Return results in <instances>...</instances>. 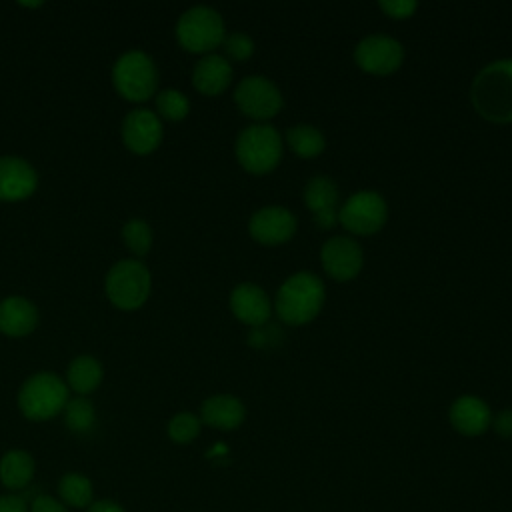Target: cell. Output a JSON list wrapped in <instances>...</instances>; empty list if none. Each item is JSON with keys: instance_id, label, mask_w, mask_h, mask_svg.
<instances>
[{"instance_id": "cell-1", "label": "cell", "mask_w": 512, "mask_h": 512, "mask_svg": "<svg viewBox=\"0 0 512 512\" xmlns=\"http://www.w3.org/2000/svg\"><path fill=\"white\" fill-rule=\"evenodd\" d=\"M470 102L490 122H512V58L494 60L476 74L470 86Z\"/></svg>"}, {"instance_id": "cell-2", "label": "cell", "mask_w": 512, "mask_h": 512, "mask_svg": "<svg viewBox=\"0 0 512 512\" xmlns=\"http://www.w3.org/2000/svg\"><path fill=\"white\" fill-rule=\"evenodd\" d=\"M324 300V282L312 272H296L288 276L278 288L274 310L284 324L302 326L320 314Z\"/></svg>"}, {"instance_id": "cell-3", "label": "cell", "mask_w": 512, "mask_h": 512, "mask_svg": "<svg viewBox=\"0 0 512 512\" xmlns=\"http://www.w3.org/2000/svg\"><path fill=\"white\" fill-rule=\"evenodd\" d=\"M236 158L250 174L274 170L282 158L280 132L266 122L246 126L236 138Z\"/></svg>"}, {"instance_id": "cell-4", "label": "cell", "mask_w": 512, "mask_h": 512, "mask_svg": "<svg viewBox=\"0 0 512 512\" xmlns=\"http://www.w3.org/2000/svg\"><path fill=\"white\" fill-rule=\"evenodd\" d=\"M68 404L66 384L50 372L30 376L18 394V406L30 420H48Z\"/></svg>"}, {"instance_id": "cell-5", "label": "cell", "mask_w": 512, "mask_h": 512, "mask_svg": "<svg viewBox=\"0 0 512 512\" xmlns=\"http://www.w3.org/2000/svg\"><path fill=\"white\" fill-rule=\"evenodd\" d=\"M176 36L190 52H212L224 42V20L210 6H192L178 18Z\"/></svg>"}, {"instance_id": "cell-6", "label": "cell", "mask_w": 512, "mask_h": 512, "mask_svg": "<svg viewBox=\"0 0 512 512\" xmlns=\"http://www.w3.org/2000/svg\"><path fill=\"white\" fill-rule=\"evenodd\" d=\"M106 294L118 308L134 310L142 306L150 294L148 268L138 260L114 264L106 276Z\"/></svg>"}, {"instance_id": "cell-7", "label": "cell", "mask_w": 512, "mask_h": 512, "mask_svg": "<svg viewBox=\"0 0 512 512\" xmlns=\"http://www.w3.org/2000/svg\"><path fill=\"white\" fill-rule=\"evenodd\" d=\"M116 90L128 100H146L154 94L158 72L152 58L140 50L122 54L112 70Z\"/></svg>"}, {"instance_id": "cell-8", "label": "cell", "mask_w": 512, "mask_h": 512, "mask_svg": "<svg viewBox=\"0 0 512 512\" xmlns=\"http://www.w3.org/2000/svg\"><path fill=\"white\" fill-rule=\"evenodd\" d=\"M388 218L386 200L374 190H358L346 198L338 210V222L358 236H370L378 232Z\"/></svg>"}, {"instance_id": "cell-9", "label": "cell", "mask_w": 512, "mask_h": 512, "mask_svg": "<svg viewBox=\"0 0 512 512\" xmlns=\"http://www.w3.org/2000/svg\"><path fill=\"white\" fill-rule=\"evenodd\" d=\"M234 102L240 112L256 122L276 116L284 104L282 92L266 76H246L234 90Z\"/></svg>"}, {"instance_id": "cell-10", "label": "cell", "mask_w": 512, "mask_h": 512, "mask_svg": "<svg viewBox=\"0 0 512 512\" xmlns=\"http://www.w3.org/2000/svg\"><path fill=\"white\" fill-rule=\"evenodd\" d=\"M404 60L402 44L386 34H370L354 48V62L360 70L376 76L392 74Z\"/></svg>"}, {"instance_id": "cell-11", "label": "cell", "mask_w": 512, "mask_h": 512, "mask_svg": "<svg viewBox=\"0 0 512 512\" xmlns=\"http://www.w3.org/2000/svg\"><path fill=\"white\" fill-rule=\"evenodd\" d=\"M320 262L324 272L334 280H352L364 264L362 246L350 236H332L322 244Z\"/></svg>"}, {"instance_id": "cell-12", "label": "cell", "mask_w": 512, "mask_h": 512, "mask_svg": "<svg viewBox=\"0 0 512 512\" xmlns=\"http://www.w3.org/2000/svg\"><path fill=\"white\" fill-rule=\"evenodd\" d=\"M296 216L284 206H264L256 210L248 222L250 236L264 246L288 242L296 232Z\"/></svg>"}, {"instance_id": "cell-13", "label": "cell", "mask_w": 512, "mask_h": 512, "mask_svg": "<svg viewBox=\"0 0 512 512\" xmlns=\"http://www.w3.org/2000/svg\"><path fill=\"white\" fill-rule=\"evenodd\" d=\"M304 202L320 228H332L338 222L340 194L338 186L328 176H314L304 186Z\"/></svg>"}, {"instance_id": "cell-14", "label": "cell", "mask_w": 512, "mask_h": 512, "mask_svg": "<svg viewBox=\"0 0 512 512\" xmlns=\"http://www.w3.org/2000/svg\"><path fill=\"white\" fill-rule=\"evenodd\" d=\"M230 310L242 324L256 328L270 322L272 302L264 288L254 282H242L230 294Z\"/></svg>"}, {"instance_id": "cell-15", "label": "cell", "mask_w": 512, "mask_h": 512, "mask_svg": "<svg viewBox=\"0 0 512 512\" xmlns=\"http://www.w3.org/2000/svg\"><path fill=\"white\" fill-rule=\"evenodd\" d=\"M122 138L124 144L136 154L152 152L162 140L160 118L144 108L128 112L122 122Z\"/></svg>"}, {"instance_id": "cell-16", "label": "cell", "mask_w": 512, "mask_h": 512, "mask_svg": "<svg viewBox=\"0 0 512 512\" xmlns=\"http://www.w3.org/2000/svg\"><path fill=\"white\" fill-rule=\"evenodd\" d=\"M448 418L452 428L462 436H480L490 428L492 410L482 398L464 394L452 402Z\"/></svg>"}, {"instance_id": "cell-17", "label": "cell", "mask_w": 512, "mask_h": 512, "mask_svg": "<svg viewBox=\"0 0 512 512\" xmlns=\"http://www.w3.org/2000/svg\"><path fill=\"white\" fill-rule=\"evenodd\" d=\"M36 170L18 156H0V200H22L36 190Z\"/></svg>"}, {"instance_id": "cell-18", "label": "cell", "mask_w": 512, "mask_h": 512, "mask_svg": "<svg viewBox=\"0 0 512 512\" xmlns=\"http://www.w3.org/2000/svg\"><path fill=\"white\" fill-rule=\"evenodd\" d=\"M246 408L232 394H216L202 402L200 422L218 428V430H234L244 422Z\"/></svg>"}, {"instance_id": "cell-19", "label": "cell", "mask_w": 512, "mask_h": 512, "mask_svg": "<svg viewBox=\"0 0 512 512\" xmlns=\"http://www.w3.org/2000/svg\"><path fill=\"white\" fill-rule=\"evenodd\" d=\"M192 82L196 90L208 96H216L224 92L232 82V64L226 56L220 54H206L198 60L192 72Z\"/></svg>"}, {"instance_id": "cell-20", "label": "cell", "mask_w": 512, "mask_h": 512, "mask_svg": "<svg viewBox=\"0 0 512 512\" xmlns=\"http://www.w3.org/2000/svg\"><path fill=\"white\" fill-rule=\"evenodd\" d=\"M36 322L38 310L30 300L10 296L0 302V332L8 336H24L34 330Z\"/></svg>"}, {"instance_id": "cell-21", "label": "cell", "mask_w": 512, "mask_h": 512, "mask_svg": "<svg viewBox=\"0 0 512 512\" xmlns=\"http://www.w3.org/2000/svg\"><path fill=\"white\" fill-rule=\"evenodd\" d=\"M34 476V460L24 450H10L0 460V482L10 490H22Z\"/></svg>"}, {"instance_id": "cell-22", "label": "cell", "mask_w": 512, "mask_h": 512, "mask_svg": "<svg viewBox=\"0 0 512 512\" xmlns=\"http://www.w3.org/2000/svg\"><path fill=\"white\" fill-rule=\"evenodd\" d=\"M286 144L300 158H314L324 152V134L312 124H294L286 132Z\"/></svg>"}, {"instance_id": "cell-23", "label": "cell", "mask_w": 512, "mask_h": 512, "mask_svg": "<svg viewBox=\"0 0 512 512\" xmlns=\"http://www.w3.org/2000/svg\"><path fill=\"white\" fill-rule=\"evenodd\" d=\"M102 380V366L92 356H78L68 366V384L78 394H88L98 388Z\"/></svg>"}, {"instance_id": "cell-24", "label": "cell", "mask_w": 512, "mask_h": 512, "mask_svg": "<svg viewBox=\"0 0 512 512\" xmlns=\"http://www.w3.org/2000/svg\"><path fill=\"white\" fill-rule=\"evenodd\" d=\"M58 494H60V502L68 504L72 508H88L94 500V490H92V482L76 472L64 474L60 478L58 484Z\"/></svg>"}, {"instance_id": "cell-25", "label": "cell", "mask_w": 512, "mask_h": 512, "mask_svg": "<svg viewBox=\"0 0 512 512\" xmlns=\"http://www.w3.org/2000/svg\"><path fill=\"white\" fill-rule=\"evenodd\" d=\"M64 420L66 426L74 432H88L94 426L96 420V412L90 400L86 398H74L68 400V404L64 406Z\"/></svg>"}, {"instance_id": "cell-26", "label": "cell", "mask_w": 512, "mask_h": 512, "mask_svg": "<svg viewBox=\"0 0 512 512\" xmlns=\"http://www.w3.org/2000/svg\"><path fill=\"white\" fill-rule=\"evenodd\" d=\"M122 236H124L126 246H128L134 254H138V256L146 254V252L150 250V246H152V230H150V226H148L144 220H140V218L128 220V222L124 224V228H122Z\"/></svg>"}, {"instance_id": "cell-27", "label": "cell", "mask_w": 512, "mask_h": 512, "mask_svg": "<svg viewBox=\"0 0 512 512\" xmlns=\"http://www.w3.org/2000/svg\"><path fill=\"white\" fill-rule=\"evenodd\" d=\"M156 106H158V112L168 120H182L190 110L188 98L180 90H174V88H166V90L158 92Z\"/></svg>"}, {"instance_id": "cell-28", "label": "cell", "mask_w": 512, "mask_h": 512, "mask_svg": "<svg viewBox=\"0 0 512 512\" xmlns=\"http://www.w3.org/2000/svg\"><path fill=\"white\" fill-rule=\"evenodd\" d=\"M200 426H202V422L198 416H194L192 412H180L170 420L168 436L176 444H188L200 434Z\"/></svg>"}, {"instance_id": "cell-29", "label": "cell", "mask_w": 512, "mask_h": 512, "mask_svg": "<svg viewBox=\"0 0 512 512\" xmlns=\"http://www.w3.org/2000/svg\"><path fill=\"white\" fill-rule=\"evenodd\" d=\"M224 54H226V60H246L254 54V42L248 34L244 32H232L228 36H224Z\"/></svg>"}, {"instance_id": "cell-30", "label": "cell", "mask_w": 512, "mask_h": 512, "mask_svg": "<svg viewBox=\"0 0 512 512\" xmlns=\"http://www.w3.org/2000/svg\"><path fill=\"white\" fill-rule=\"evenodd\" d=\"M248 342L254 346V348H272L276 344L282 342V330L272 324V322H266L262 326H256L252 328V332L248 334Z\"/></svg>"}, {"instance_id": "cell-31", "label": "cell", "mask_w": 512, "mask_h": 512, "mask_svg": "<svg viewBox=\"0 0 512 512\" xmlns=\"http://www.w3.org/2000/svg\"><path fill=\"white\" fill-rule=\"evenodd\" d=\"M382 8V12L390 18H396V20H404V18H410L418 4L414 0H382L378 4Z\"/></svg>"}, {"instance_id": "cell-32", "label": "cell", "mask_w": 512, "mask_h": 512, "mask_svg": "<svg viewBox=\"0 0 512 512\" xmlns=\"http://www.w3.org/2000/svg\"><path fill=\"white\" fill-rule=\"evenodd\" d=\"M490 426L494 428V432L502 438H512V408L500 410L498 414L492 416Z\"/></svg>"}, {"instance_id": "cell-33", "label": "cell", "mask_w": 512, "mask_h": 512, "mask_svg": "<svg viewBox=\"0 0 512 512\" xmlns=\"http://www.w3.org/2000/svg\"><path fill=\"white\" fill-rule=\"evenodd\" d=\"M30 512H68V508L60 500H56L52 496H46V494H40L32 500Z\"/></svg>"}, {"instance_id": "cell-34", "label": "cell", "mask_w": 512, "mask_h": 512, "mask_svg": "<svg viewBox=\"0 0 512 512\" xmlns=\"http://www.w3.org/2000/svg\"><path fill=\"white\" fill-rule=\"evenodd\" d=\"M0 512H30V506L18 494H2L0 496Z\"/></svg>"}, {"instance_id": "cell-35", "label": "cell", "mask_w": 512, "mask_h": 512, "mask_svg": "<svg viewBox=\"0 0 512 512\" xmlns=\"http://www.w3.org/2000/svg\"><path fill=\"white\" fill-rule=\"evenodd\" d=\"M86 512H126V510L114 500H96L88 506Z\"/></svg>"}]
</instances>
